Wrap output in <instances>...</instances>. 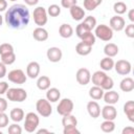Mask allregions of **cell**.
I'll return each instance as SVG.
<instances>
[{
	"label": "cell",
	"mask_w": 134,
	"mask_h": 134,
	"mask_svg": "<svg viewBox=\"0 0 134 134\" xmlns=\"http://www.w3.org/2000/svg\"><path fill=\"white\" fill-rule=\"evenodd\" d=\"M126 36L127 37H129V38H134V24L133 23H131V24H129V25H127L126 26Z\"/></svg>",
	"instance_id": "obj_44"
},
{
	"label": "cell",
	"mask_w": 134,
	"mask_h": 134,
	"mask_svg": "<svg viewBox=\"0 0 134 134\" xmlns=\"http://www.w3.org/2000/svg\"><path fill=\"white\" fill-rule=\"evenodd\" d=\"M6 75V65L0 62V79L4 77Z\"/></svg>",
	"instance_id": "obj_48"
},
{
	"label": "cell",
	"mask_w": 134,
	"mask_h": 134,
	"mask_svg": "<svg viewBox=\"0 0 134 134\" xmlns=\"http://www.w3.org/2000/svg\"><path fill=\"white\" fill-rule=\"evenodd\" d=\"M113 10L115 12L116 15H122L127 12V5L126 3L121 2V1H118V2H115L114 5H113Z\"/></svg>",
	"instance_id": "obj_35"
},
{
	"label": "cell",
	"mask_w": 134,
	"mask_h": 134,
	"mask_svg": "<svg viewBox=\"0 0 134 134\" xmlns=\"http://www.w3.org/2000/svg\"><path fill=\"white\" fill-rule=\"evenodd\" d=\"M125 26H126V21L119 15H116L110 19V27L112 30L120 31L125 28Z\"/></svg>",
	"instance_id": "obj_12"
},
{
	"label": "cell",
	"mask_w": 134,
	"mask_h": 134,
	"mask_svg": "<svg viewBox=\"0 0 134 134\" xmlns=\"http://www.w3.org/2000/svg\"><path fill=\"white\" fill-rule=\"evenodd\" d=\"M24 2H25L27 5L32 6V5H36V4L39 2V0H24Z\"/></svg>",
	"instance_id": "obj_52"
},
{
	"label": "cell",
	"mask_w": 134,
	"mask_h": 134,
	"mask_svg": "<svg viewBox=\"0 0 134 134\" xmlns=\"http://www.w3.org/2000/svg\"><path fill=\"white\" fill-rule=\"evenodd\" d=\"M99 66H100V68L103 70L109 71V70H111L114 67V61L110 57H105L104 59H102V61L99 63Z\"/></svg>",
	"instance_id": "obj_29"
},
{
	"label": "cell",
	"mask_w": 134,
	"mask_h": 134,
	"mask_svg": "<svg viewBox=\"0 0 134 134\" xmlns=\"http://www.w3.org/2000/svg\"><path fill=\"white\" fill-rule=\"evenodd\" d=\"M40 119L39 116L34 112H28L25 115V122H24V129L28 133H32L37 130L39 126Z\"/></svg>",
	"instance_id": "obj_4"
},
{
	"label": "cell",
	"mask_w": 134,
	"mask_h": 134,
	"mask_svg": "<svg viewBox=\"0 0 134 134\" xmlns=\"http://www.w3.org/2000/svg\"><path fill=\"white\" fill-rule=\"evenodd\" d=\"M6 97L8 100L21 103L27 98V92L23 88H8L6 91Z\"/></svg>",
	"instance_id": "obj_2"
},
{
	"label": "cell",
	"mask_w": 134,
	"mask_h": 134,
	"mask_svg": "<svg viewBox=\"0 0 134 134\" xmlns=\"http://www.w3.org/2000/svg\"><path fill=\"white\" fill-rule=\"evenodd\" d=\"M30 15L28 8L24 4H14L5 13L4 20L8 27L13 29H22L29 23Z\"/></svg>",
	"instance_id": "obj_1"
},
{
	"label": "cell",
	"mask_w": 134,
	"mask_h": 134,
	"mask_svg": "<svg viewBox=\"0 0 134 134\" xmlns=\"http://www.w3.org/2000/svg\"><path fill=\"white\" fill-rule=\"evenodd\" d=\"M47 10L43 6H38L34 9V21L38 26L43 27V25L47 23Z\"/></svg>",
	"instance_id": "obj_5"
},
{
	"label": "cell",
	"mask_w": 134,
	"mask_h": 134,
	"mask_svg": "<svg viewBox=\"0 0 134 134\" xmlns=\"http://www.w3.org/2000/svg\"><path fill=\"white\" fill-rule=\"evenodd\" d=\"M62 125L63 127H67V126H76L77 125V119L74 115H72L71 113L70 114H66V115H63V118H62Z\"/></svg>",
	"instance_id": "obj_30"
},
{
	"label": "cell",
	"mask_w": 134,
	"mask_h": 134,
	"mask_svg": "<svg viewBox=\"0 0 134 134\" xmlns=\"http://www.w3.org/2000/svg\"><path fill=\"white\" fill-rule=\"evenodd\" d=\"M69 9H70V16L72 17L73 20L81 21V20L84 19V17H85V9L82 8L81 6L75 4V5L71 6Z\"/></svg>",
	"instance_id": "obj_16"
},
{
	"label": "cell",
	"mask_w": 134,
	"mask_h": 134,
	"mask_svg": "<svg viewBox=\"0 0 134 134\" xmlns=\"http://www.w3.org/2000/svg\"><path fill=\"white\" fill-rule=\"evenodd\" d=\"M37 133H38V134H42V133H47V134H49L50 131L47 130V129H40V130L37 131Z\"/></svg>",
	"instance_id": "obj_53"
},
{
	"label": "cell",
	"mask_w": 134,
	"mask_h": 134,
	"mask_svg": "<svg viewBox=\"0 0 134 134\" xmlns=\"http://www.w3.org/2000/svg\"><path fill=\"white\" fill-rule=\"evenodd\" d=\"M124 112L130 121H134V102L128 100L124 105Z\"/></svg>",
	"instance_id": "obj_22"
},
{
	"label": "cell",
	"mask_w": 134,
	"mask_h": 134,
	"mask_svg": "<svg viewBox=\"0 0 134 134\" xmlns=\"http://www.w3.org/2000/svg\"><path fill=\"white\" fill-rule=\"evenodd\" d=\"M61 97V92L58 88H48L47 89V92H46V99H48L49 102L51 103H55L60 99Z\"/></svg>",
	"instance_id": "obj_20"
},
{
	"label": "cell",
	"mask_w": 134,
	"mask_h": 134,
	"mask_svg": "<svg viewBox=\"0 0 134 134\" xmlns=\"http://www.w3.org/2000/svg\"><path fill=\"white\" fill-rule=\"evenodd\" d=\"M91 50H92V46H90L84 42H80L75 46V51L80 55H88L91 52Z\"/></svg>",
	"instance_id": "obj_23"
},
{
	"label": "cell",
	"mask_w": 134,
	"mask_h": 134,
	"mask_svg": "<svg viewBox=\"0 0 134 134\" xmlns=\"http://www.w3.org/2000/svg\"><path fill=\"white\" fill-rule=\"evenodd\" d=\"M104 91L99 86H93L89 89V96L92 98V99H100L103 98V95H104Z\"/></svg>",
	"instance_id": "obj_26"
},
{
	"label": "cell",
	"mask_w": 134,
	"mask_h": 134,
	"mask_svg": "<svg viewBox=\"0 0 134 134\" xmlns=\"http://www.w3.org/2000/svg\"><path fill=\"white\" fill-rule=\"evenodd\" d=\"M46 55H47V59L50 62L57 63V62L61 61V59L63 57V53H62V50L59 47H50V48H48V50L46 52Z\"/></svg>",
	"instance_id": "obj_13"
},
{
	"label": "cell",
	"mask_w": 134,
	"mask_h": 134,
	"mask_svg": "<svg viewBox=\"0 0 134 134\" xmlns=\"http://www.w3.org/2000/svg\"><path fill=\"white\" fill-rule=\"evenodd\" d=\"M94 36L97 37L98 39H100L102 41L109 42L113 38V30L111 29L110 26H108L106 24H99V25L95 26Z\"/></svg>",
	"instance_id": "obj_3"
},
{
	"label": "cell",
	"mask_w": 134,
	"mask_h": 134,
	"mask_svg": "<svg viewBox=\"0 0 134 134\" xmlns=\"http://www.w3.org/2000/svg\"><path fill=\"white\" fill-rule=\"evenodd\" d=\"M13 51H14V47H13L12 44H9V43H2L0 45V55L8 53V52H13Z\"/></svg>",
	"instance_id": "obj_40"
},
{
	"label": "cell",
	"mask_w": 134,
	"mask_h": 134,
	"mask_svg": "<svg viewBox=\"0 0 134 134\" xmlns=\"http://www.w3.org/2000/svg\"><path fill=\"white\" fill-rule=\"evenodd\" d=\"M106 76H107V74H106L104 71L98 70V71H95V72L91 75L90 81H92V83L94 84V86H99V87H100V85L103 84V82H104V80L106 79Z\"/></svg>",
	"instance_id": "obj_24"
},
{
	"label": "cell",
	"mask_w": 134,
	"mask_h": 134,
	"mask_svg": "<svg viewBox=\"0 0 134 134\" xmlns=\"http://www.w3.org/2000/svg\"><path fill=\"white\" fill-rule=\"evenodd\" d=\"M75 77H76V81L80 85H87L89 82H90V79H91V73L90 71L87 69V68H80L77 71H76V74H75Z\"/></svg>",
	"instance_id": "obj_10"
},
{
	"label": "cell",
	"mask_w": 134,
	"mask_h": 134,
	"mask_svg": "<svg viewBox=\"0 0 134 134\" xmlns=\"http://www.w3.org/2000/svg\"><path fill=\"white\" fill-rule=\"evenodd\" d=\"M39 73H40V64L36 61L28 63L26 67V75L30 79H36L38 77Z\"/></svg>",
	"instance_id": "obj_14"
},
{
	"label": "cell",
	"mask_w": 134,
	"mask_h": 134,
	"mask_svg": "<svg viewBox=\"0 0 134 134\" xmlns=\"http://www.w3.org/2000/svg\"><path fill=\"white\" fill-rule=\"evenodd\" d=\"M88 31H91V30H89L86 26H85V24L82 22V23H80L76 27H75V34H76V36L79 37V38H81L83 35H85L86 32H88Z\"/></svg>",
	"instance_id": "obj_39"
},
{
	"label": "cell",
	"mask_w": 134,
	"mask_h": 134,
	"mask_svg": "<svg viewBox=\"0 0 134 134\" xmlns=\"http://www.w3.org/2000/svg\"><path fill=\"white\" fill-rule=\"evenodd\" d=\"M100 129L105 133H111L115 129V124H114L113 120H107V119H105V121H103L102 125H100Z\"/></svg>",
	"instance_id": "obj_31"
},
{
	"label": "cell",
	"mask_w": 134,
	"mask_h": 134,
	"mask_svg": "<svg viewBox=\"0 0 134 134\" xmlns=\"http://www.w3.org/2000/svg\"><path fill=\"white\" fill-rule=\"evenodd\" d=\"M36 109L38 113L43 117H48L52 113V108L50 105V102L45 98H41L36 104Z\"/></svg>",
	"instance_id": "obj_6"
},
{
	"label": "cell",
	"mask_w": 134,
	"mask_h": 134,
	"mask_svg": "<svg viewBox=\"0 0 134 134\" xmlns=\"http://www.w3.org/2000/svg\"><path fill=\"white\" fill-rule=\"evenodd\" d=\"M0 134H2V133H1V131H0Z\"/></svg>",
	"instance_id": "obj_56"
},
{
	"label": "cell",
	"mask_w": 134,
	"mask_h": 134,
	"mask_svg": "<svg viewBox=\"0 0 134 134\" xmlns=\"http://www.w3.org/2000/svg\"><path fill=\"white\" fill-rule=\"evenodd\" d=\"M77 0H61V4L65 8H70L71 6L75 5Z\"/></svg>",
	"instance_id": "obj_45"
},
{
	"label": "cell",
	"mask_w": 134,
	"mask_h": 134,
	"mask_svg": "<svg viewBox=\"0 0 134 134\" xmlns=\"http://www.w3.org/2000/svg\"><path fill=\"white\" fill-rule=\"evenodd\" d=\"M7 77H8V81H10L12 83L19 84V85L24 84L27 79L22 69H14V70L9 71L7 74Z\"/></svg>",
	"instance_id": "obj_8"
},
{
	"label": "cell",
	"mask_w": 134,
	"mask_h": 134,
	"mask_svg": "<svg viewBox=\"0 0 134 134\" xmlns=\"http://www.w3.org/2000/svg\"><path fill=\"white\" fill-rule=\"evenodd\" d=\"M32 37H34L35 40H37L39 42H44V41H46L48 39V31L45 28L39 26V27L34 29Z\"/></svg>",
	"instance_id": "obj_18"
},
{
	"label": "cell",
	"mask_w": 134,
	"mask_h": 134,
	"mask_svg": "<svg viewBox=\"0 0 134 134\" xmlns=\"http://www.w3.org/2000/svg\"><path fill=\"white\" fill-rule=\"evenodd\" d=\"M104 52H105L106 57L113 58V57H115L118 53V47L114 43H108L104 47Z\"/></svg>",
	"instance_id": "obj_25"
},
{
	"label": "cell",
	"mask_w": 134,
	"mask_h": 134,
	"mask_svg": "<svg viewBox=\"0 0 134 134\" xmlns=\"http://www.w3.org/2000/svg\"><path fill=\"white\" fill-rule=\"evenodd\" d=\"M16 61V54L15 52H8L5 54H1V62L5 65H12Z\"/></svg>",
	"instance_id": "obj_32"
},
{
	"label": "cell",
	"mask_w": 134,
	"mask_h": 134,
	"mask_svg": "<svg viewBox=\"0 0 134 134\" xmlns=\"http://www.w3.org/2000/svg\"><path fill=\"white\" fill-rule=\"evenodd\" d=\"M80 39L82 40V42H84V43H86V44H88L90 46H93L94 43H95V36H94V34H92V31L86 32Z\"/></svg>",
	"instance_id": "obj_33"
},
{
	"label": "cell",
	"mask_w": 134,
	"mask_h": 134,
	"mask_svg": "<svg viewBox=\"0 0 134 134\" xmlns=\"http://www.w3.org/2000/svg\"><path fill=\"white\" fill-rule=\"evenodd\" d=\"M104 100L108 105H114L119 99V94L114 90H108V92H104Z\"/></svg>",
	"instance_id": "obj_17"
},
{
	"label": "cell",
	"mask_w": 134,
	"mask_h": 134,
	"mask_svg": "<svg viewBox=\"0 0 134 134\" xmlns=\"http://www.w3.org/2000/svg\"><path fill=\"white\" fill-rule=\"evenodd\" d=\"M119 88L121 91L124 92H130L134 89V80L132 77H125L121 80L120 84H119Z\"/></svg>",
	"instance_id": "obj_19"
},
{
	"label": "cell",
	"mask_w": 134,
	"mask_h": 134,
	"mask_svg": "<svg viewBox=\"0 0 134 134\" xmlns=\"http://www.w3.org/2000/svg\"><path fill=\"white\" fill-rule=\"evenodd\" d=\"M122 134H134V128L133 127H126L125 129H122Z\"/></svg>",
	"instance_id": "obj_49"
},
{
	"label": "cell",
	"mask_w": 134,
	"mask_h": 134,
	"mask_svg": "<svg viewBox=\"0 0 134 134\" xmlns=\"http://www.w3.org/2000/svg\"><path fill=\"white\" fill-rule=\"evenodd\" d=\"M102 116L107 120H114L117 117V110L113 105H106L102 109Z\"/></svg>",
	"instance_id": "obj_11"
},
{
	"label": "cell",
	"mask_w": 134,
	"mask_h": 134,
	"mask_svg": "<svg viewBox=\"0 0 134 134\" xmlns=\"http://www.w3.org/2000/svg\"><path fill=\"white\" fill-rule=\"evenodd\" d=\"M73 102L70 98H63L60 100L59 105L57 106V112L60 115H66V114H70L73 110Z\"/></svg>",
	"instance_id": "obj_7"
},
{
	"label": "cell",
	"mask_w": 134,
	"mask_h": 134,
	"mask_svg": "<svg viewBox=\"0 0 134 134\" xmlns=\"http://www.w3.org/2000/svg\"><path fill=\"white\" fill-rule=\"evenodd\" d=\"M9 1H17V0H9Z\"/></svg>",
	"instance_id": "obj_55"
},
{
	"label": "cell",
	"mask_w": 134,
	"mask_h": 134,
	"mask_svg": "<svg viewBox=\"0 0 134 134\" xmlns=\"http://www.w3.org/2000/svg\"><path fill=\"white\" fill-rule=\"evenodd\" d=\"M87 111L92 118H97L100 115V107L95 100H90L87 104Z\"/></svg>",
	"instance_id": "obj_15"
},
{
	"label": "cell",
	"mask_w": 134,
	"mask_h": 134,
	"mask_svg": "<svg viewBox=\"0 0 134 134\" xmlns=\"http://www.w3.org/2000/svg\"><path fill=\"white\" fill-rule=\"evenodd\" d=\"M8 125V116L4 112H0V128H5Z\"/></svg>",
	"instance_id": "obj_43"
},
{
	"label": "cell",
	"mask_w": 134,
	"mask_h": 134,
	"mask_svg": "<svg viewBox=\"0 0 134 134\" xmlns=\"http://www.w3.org/2000/svg\"><path fill=\"white\" fill-rule=\"evenodd\" d=\"M7 109V100L3 97H0V112H5Z\"/></svg>",
	"instance_id": "obj_46"
},
{
	"label": "cell",
	"mask_w": 134,
	"mask_h": 134,
	"mask_svg": "<svg viewBox=\"0 0 134 134\" xmlns=\"http://www.w3.org/2000/svg\"><path fill=\"white\" fill-rule=\"evenodd\" d=\"M8 133L9 134H21L22 133V128L18 124H13L8 127Z\"/></svg>",
	"instance_id": "obj_41"
},
{
	"label": "cell",
	"mask_w": 134,
	"mask_h": 134,
	"mask_svg": "<svg viewBox=\"0 0 134 134\" xmlns=\"http://www.w3.org/2000/svg\"><path fill=\"white\" fill-rule=\"evenodd\" d=\"M83 23L85 24V26H86L89 30L92 31V29L95 28V26H96V19H95L94 17H92V16H88V17H86V18L84 19Z\"/></svg>",
	"instance_id": "obj_36"
},
{
	"label": "cell",
	"mask_w": 134,
	"mask_h": 134,
	"mask_svg": "<svg viewBox=\"0 0 134 134\" xmlns=\"http://www.w3.org/2000/svg\"><path fill=\"white\" fill-rule=\"evenodd\" d=\"M9 117L13 121L19 122L24 117V111L21 108H14V109H12V111L9 113Z\"/></svg>",
	"instance_id": "obj_27"
},
{
	"label": "cell",
	"mask_w": 134,
	"mask_h": 134,
	"mask_svg": "<svg viewBox=\"0 0 134 134\" xmlns=\"http://www.w3.org/2000/svg\"><path fill=\"white\" fill-rule=\"evenodd\" d=\"M128 17H129V20L131 22H134V9H130L129 13H128Z\"/></svg>",
	"instance_id": "obj_51"
},
{
	"label": "cell",
	"mask_w": 134,
	"mask_h": 134,
	"mask_svg": "<svg viewBox=\"0 0 134 134\" xmlns=\"http://www.w3.org/2000/svg\"><path fill=\"white\" fill-rule=\"evenodd\" d=\"M103 2V0H84V7L91 12V10H94L100 3Z\"/></svg>",
	"instance_id": "obj_34"
},
{
	"label": "cell",
	"mask_w": 134,
	"mask_h": 134,
	"mask_svg": "<svg viewBox=\"0 0 134 134\" xmlns=\"http://www.w3.org/2000/svg\"><path fill=\"white\" fill-rule=\"evenodd\" d=\"M61 14V7L58 4H51L47 8V15L50 17H58Z\"/></svg>",
	"instance_id": "obj_37"
},
{
	"label": "cell",
	"mask_w": 134,
	"mask_h": 134,
	"mask_svg": "<svg viewBox=\"0 0 134 134\" xmlns=\"http://www.w3.org/2000/svg\"><path fill=\"white\" fill-rule=\"evenodd\" d=\"M2 23H3V17L0 15V26L2 25Z\"/></svg>",
	"instance_id": "obj_54"
},
{
	"label": "cell",
	"mask_w": 134,
	"mask_h": 134,
	"mask_svg": "<svg viewBox=\"0 0 134 134\" xmlns=\"http://www.w3.org/2000/svg\"><path fill=\"white\" fill-rule=\"evenodd\" d=\"M7 89H8V84L6 82H0V94L6 93Z\"/></svg>",
	"instance_id": "obj_47"
},
{
	"label": "cell",
	"mask_w": 134,
	"mask_h": 134,
	"mask_svg": "<svg viewBox=\"0 0 134 134\" xmlns=\"http://www.w3.org/2000/svg\"><path fill=\"white\" fill-rule=\"evenodd\" d=\"M37 87L40 90H47L50 87V79L46 75H42L37 81Z\"/></svg>",
	"instance_id": "obj_28"
},
{
	"label": "cell",
	"mask_w": 134,
	"mask_h": 134,
	"mask_svg": "<svg viewBox=\"0 0 134 134\" xmlns=\"http://www.w3.org/2000/svg\"><path fill=\"white\" fill-rule=\"evenodd\" d=\"M131 63L127 60H119L114 63L115 71L120 75H128L131 72Z\"/></svg>",
	"instance_id": "obj_9"
},
{
	"label": "cell",
	"mask_w": 134,
	"mask_h": 134,
	"mask_svg": "<svg viewBox=\"0 0 134 134\" xmlns=\"http://www.w3.org/2000/svg\"><path fill=\"white\" fill-rule=\"evenodd\" d=\"M113 86H114V82H113V80H112V77H110V76H106V79L104 80V82H103V84L100 85V88L103 89V90H111L112 88H113Z\"/></svg>",
	"instance_id": "obj_38"
},
{
	"label": "cell",
	"mask_w": 134,
	"mask_h": 134,
	"mask_svg": "<svg viewBox=\"0 0 134 134\" xmlns=\"http://www.w3.org/2000/svg\"><path fill=\"white\" fill-rule=\"evenodd\" d=\"M7 8V1L6 0H0V13L4 12Z\"/></svg>",
	"instance_id": "obj_50"
},
{
	"label": "cell",
	"mask_w": 134,
	"mask_h": 134,
	"mask_svg": "<svg viewBox=\"0 0 134 134\" xmlns=\"http://www.w3.org/2000/svg\"><path fill=\"white\" fill-rule=\"evenodd\" d=\"M59 35L64 38V39H67V38H70L72 35H73V28L70 24H67V23H64L60 26L59 28Z\"/></svg>",
	"instance_id": "obj_21"
},
{
	"label": "cell",
	"mask_w": 134,
	"mask_h": 134,
	"mask_svg": "<svg viewBox=\"0 0 134 134\" xmlns=\"http://www.w3.org/2000/svg\"><path fill=\"white\" fill-rule=\"evenodd\" d=\"M63 133L64 134H80V131L77 130L76 126H67V127H64Z\"/></svg>",
	"instance_id": "obj_42"
}]
</instances>
